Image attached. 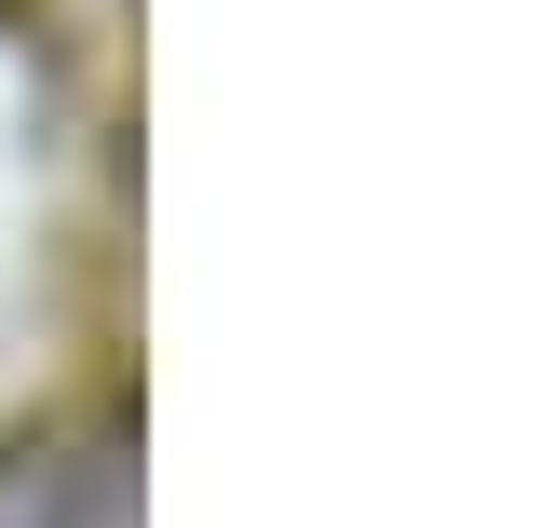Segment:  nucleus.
Instances as JSON below:
<instances>
[{"mask_svg":"<svg viewBox=\"0 0 555 528\" xmlns=\"http://www.w3.org/2000/svg\"><path fill=\"white\" fill-rule=\"evenodd\" d=\"M0 528H135V475L108 421H54L0 448Z\"/></svg>","mask_w":555,"mask_h":528,"instance_id":"nucleus-1","label":"nucleus"}]
</instances>
